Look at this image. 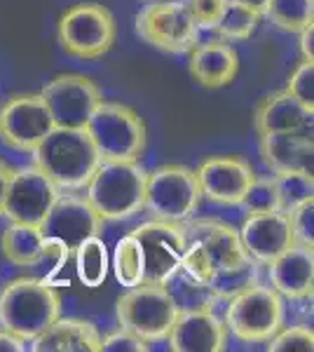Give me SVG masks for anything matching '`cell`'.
<instances>
[{
    "instance_id": "obj_1",
    "label": "cell",
    "mask_w": 314,
    "mask_h": 352,
    "mask_svg": "<svg viewBox=\"0 0 314 352\" xmlns=\"http://www.w3.org/2000/svg\"><path fill=\"white\" fill-rule=\"evenodd\" d=\"M56 317H61V296L49 280L19 277L0 292V329L31 343Z\"/></svg>"
},
{
    "instance_id": "obj_2",
    "label": "cell",
    "mask_w": 314,
    "mask_h": 352,
    "mask_svg": "<svg viewBox=\"0 0 314 352\" xmlns=\"http://www.w3.org/2000/svg\"><path fill=\"white\" fill-rule=\"evenodd\" d=\"M33 155V164L49 176L61 192L82 190L101 157L85 129H54Z\"/></svg>"
},
{
    "instance_id": "obj_3",
    "label": "cell",
    "mask_w": 314,
    "mask_h": 352,
    "mask_svg": "<svg viewBox=\"0 0 314 352\" xmlns=\"http://www.w3.org/2000/svg\"><path fill=\"white\" fill-rule=\"evenodd\" d=\"M183 230L186 252L181 270L202 285H207L216 270L249 258L239 240V230L230 223L218 219H188L183 221Z\"/></svg>"
},
{
    "instance_id": "obj_4",
    "label": "cell",
    "mask_w": 314,
    "mask_h": 352,
    "mask_svg": "<svg viewBox=\"0 0 314 352\" xmlns=\"http://www.w3.org/2000/svg\"><path fill=\"white\" fill-rule=\"evenodd\" d=\"M148 172L134 162L101 160L92 174L87 188V202L94 207L101 221H124L144 209Z\"/></svg>"
},
{
    "instance_id": "obj_5",
    "label": "cell",
    "mask_w": 314,
    "mask_h": 352,
    "mask_svg": "<svg viewBox=\"0 0 314 352\" xmlns=\"http://www.w3.org/2000/svg\"><path fill=\"white\" fill-rule=\"evenodd\" d=\"M85 132L92 139L101 160L134 162L144 155L148 129L144 118L120 101H101L89 118Z\"/></svg>"
},
{
    "instance_id": "obj_6",
    "label": "cell",
    "mask_w": 314,
    "mask_h": 352,
    "mask_svg": "<svg viewBox=\"0 0 314 352\" xmlns=\"http://www.w3.org/2000/svg\"><path fill=\"white\" fill-rule=\"evenodd\" d=\"M101 228H104V221L87 202V197L61 192L52 212L40 226L45 235V247H47L45 261H54V270H59L80 244L87 237L99 235Z\"/></svg>"
},
{
    "instance_id": "obj_7",
    "label": "cell",
    "mask_w": 314,
    "mask_h": 352,
    "mask_svg": "<svg viewBox=\"0 0 314 352\" xmlns=\"http://www.w3.org/2000/svg\"><path fill=\"white\" fill-rule=\"evenodd\" d=\"M117 24L106 5L78 3L66 10L56 26V38L66 54L94 61L111 52L115 45Z\"/></svg>"
},
{
    "instance_id": "obj_8",
    "label": "cell",
    "mask_w": 314,
    "mask_h": 352,
    "mask_svg": "<svg viewBox=\"0 0 314 352\" xmlns=\"http://www.w3.org/2000/svg\"><path fill=\"white\" fill-rule=\"evenodd\" d=\"M179 303L171 296L169 287L136 285L117 298V322L122 329L136 333L146 343L167 340L176 317Z\"/></svg>"
},
{
    "instance_id": "obj_9",
    "label": "cell",
    "mask_w": 314,
    "mask_h": 352,
    "mask_svg": "<svg viewBox=\"0 0 314 352\" xmlns=\"http://www.w3.org/2000/svg\"><path fill=\"white\" fill-rule=\"evenodd\" d=\"M202 204V190L195 169L183 164H162L148 172L144 209L157 221L183 223L195 217Z\"/></svg>"
},
{
    "instance_id": "obj_10",
    "label": "cell",
    "mask_w": 314,
    "mask_h": 352,
    "mask_svg": "<svg viewBox=\"0 0 314 352\" xmlns=\"http://www.w3.org/2000/svg\"><path fill=\"white\" fill-rule=\"evenodd\" d=\"M284 327V300L260 282L230 298L225 329L242 343H267Z\"/></svg>"
},
{
    "instance_id": "obj_11",
    "label": "cell",
    "mask_w": 314,
    "mask_h": 352,
    "mask_svg": "<svg viewBox=\"0 0 314 352\" xmlns=\"http://www.w3.org/2000/svg\"><path fill=\"white\" fill-rule=\"evenodd\" d=\"M199 31L181 0H153L136 14V36L164 54H188L199 43Z\"/></svg>"
},
{
    "instance_id": "obj_12",
    "label": "cell",
    "mask_w": 314,
    "mask_h": 352,
    "mask_svg": "<svg viewBox=\"0 0 314 352\" xmlns=\"http://www.w3.org/2000/svg\"><path fill=\"white\" fill-rule=\"evenodd\" d=\"M144 254V285L169 287L181 270L186 252L183 223L171 221H148L131 230Z\"/></svg>"
},
{
    "instance_id": "obj_13",
    "label": "cell",
    "mask_w": 314,
    "mask_h": 352,
    "mask_svg": "<svg viewBox=\"0 0 314 352\" xmlns=\"http://www.w3.org/2000/svg\"><path fill=\"white\" fill-rule=\"evenodd\" d=\"M40 96L56 129H85L96 106L104 101L99 85L82 73H61L52 78Z\"/></svg>"
},
{
    "instance_id": "obj_14",
    "label": "cell",
    "mask_w": 314,
    "mask_h": 352,
    "mask_svg": "<svg viewBox=\"0 0 314 352\" xmlns=\"http://www.w3.org/2000/svg\"><path fill=\"white\" fill-rule=\"evenodd\" d=\"M54 129L40 94H16L0 109V141L12 151L31 155Z\"/></svg>"
},
{
    "instance_id": "obj_15",
    "label": "cell",
    "mask_w": 314,
    "mask_h": 352,
    "mask_svg": "<svg viewBox=\"0 0 314 352\" xmlns=\"http://www.w3.org/2000/svg\"><path fill=\"white\" fill-rule=\"evenodd\" d=\"M59 195L61 190L56 188L54 181L45 172H40L36 164L14 169L10 176L8 192H5L3 217L14 223L43 226Z\"/></svg>"
},
{
    "instance_id": "obj_16",
    "label": "cell",
    "mask_w": 314,
    "mask_h": 352,
    "mask_svg": "<svg viewBox=\"0 0 314 352\" xmlns=\"http://www.w3.org/2000/svg\"><path fill=\"white\" fill-rule=\"evenodd\" d=\"M195 174L202 197L223 204V207H237L256 179L251 164L237 155L207 157Z\"/></svg>"
},
{
    "instance_id": "obj_17",
    "label": "cell",
    "mask_w": 314,
    "mask_h": 352,
    "mask_svg": "<svg viewBox=\"0 0 314 352\" xmlns=\"http://www.w3.org/2000/svg\"><path fill=\"white\" fill-rule=\"evenodd\" d=\"M167 340L174 352H223L227 348V329L211 308L181 310Z\"/></svg>"
},
{
    "instance_id": "obj_18",
    "label": "cell",
    "mask_w": 314,
    "mask_h": 352,
    "mask_svg": "<svg viewBox=\"0 0 314 352\" xmlns=\"http://www.w3.org/2000/svg\"><path fill=\"white\" fill-rule=\"evenodd\" d=\"M239 240L258 265H267L295 242L293 232H291L289 214L284 212L249 214L244 219V226L239 228Z\"/></svg>"
},
{
    "instance_id": "obj_19",
    "label": "cell",
    "mask_w": 314,
    "mask_h": 352,
    "mask_svg": "<svg viewBox=\"0 0 314 352\" xmlns=\"http://www.w3.org/2000/svg\"><path fill=\"white\" fill-rule=\"evenodd\" d=\"M267 275L272 289L282 298H310L314 287V247L293 242L287 252L267 263Z\"/></svg>"
},
{
    "instance_id": "obj_20",
    "label": "cell",
    "mask_w": 314,
    "mask_h": 352,
    "mask_svg": "<svg viewBox=\"0 0 314 352\" xmlns=\"http://www.w3.org/2000/svg\"><path fill=\"white\" fill-rule=\"evenodd\" d=\"M260 157L275 174L305 172L314 169L312 132H279L260 136Z\"/></svg>"
},
{
    "instance_id": "obj_21",
    "label": "cell",
    "mask_w": 314,
    "mask_h": 352,
    "mask_svg": "<svg viewBox=\"0 0 314 352\" xmlns=\"http://www.w3.org/2000/svg\"><path fill=\"white\" fill-rule=\"evenodd\" d=\"M312 111L295 101L287 89L267 94L254 109L256 134H279V132H312Z\"/></svg>"
},
{
    "instance_id": "obj_22",
    "label": "cell",
    "mask_w": 314,
    "mask_h": 352,
    "mask_svg": "<svg viewBox=\"0 0 314 352\" xmlns=\"http://www.w3.org/2000/svg\"><path fill=\"white\" fill-rule=\"evenodd\" d=\"M190 76L207 89H221L230 85L239 73V54L230 43L211 41L190 50Z\"/></svg>"
},
{
    "instance_id": "obj_23",
    "label": "cell",
    "mask_w": 314,
    "mask_h": 352,
    "mask_svg": "<svg viewBox=\"0 0 314 352\" xmlns=\"http://www.w3.org/2000/svg\"><path fill=\"white\" fill-rule=\"evenodd\" d=\"M31 343L36 352H101V333L87 320L56 317Z\"/></svg>"
},
{
    "instance_id": "obj_24",
    "label": "cell",
    "mask_w": 314,
    "mask_h": 352,
    "mask_svg": "<svg viewBox=\"0 0 314 352\" xmlns=\"http://www.w3.org/2000/svg\"><path fill=\"white\" fill-rule=\"evenodd\" d=\"M0 249H3V256L19 268L40 265L45 261V252H47L40 226L14 223V221H10V226L0 237Z\"/></svg>"
},
{
    "instance_id": "obj_25",
    "label": "cell",
    "mask_w": 314,
    "mask_h": 352,
    "mask_svg": "<svg viewBox=\"0 0 314 352\" xmlns=\"http://www.w3.org/2000/svg\"><path fill=\"white\" fill-rule=\"evenodd\" d=\"M258 277H260V265L249 256V258L239 261V263H232V265H225V268L216 270L214 277L207 282V287L216 298L230 300L232 296L242 294L244 289L256 285Z\"/></svg>"
},
{
    "instance_id": "obj_26",
    "label": "cell",
    "mask_w": 314,
    "mask_h": 352,
    "mask_svg": "<svg viewBox=\"0 0 314 352\" xmlns=\"http://www.w3.org/2000/svg\"><path fill=\"white\" fill-rule=\"evenodd\" d=\"M260 16L262 14H258L256 10L247 8V5L237 3V0H227L225 12L221 14L218 24L211 28V31H216L218 41L242 43V41H249V38L256 33Z\"/></svg>"
},
{
    "instance_id": "obj_27",
    "label": "cell",
    "mask_w": 314,
    "mask_h": 352,
    "mask_svg": "<svg viewBox=\"0 0 314 352\" xmlns=\"http://www.w3.org/2000/svg\"><path fill=\"white\" fill-rule=\"evenodd\" d=\"M76 256V268H78V277L85 287L96 289L104 285L106 275H108V252L106 244L99 235L87 237L80 247L73 252Z\"/></svg>"
},
{
    "instance_id": "obj_28",
    "label": "cell",
    "mask_w": 314,
    "mask_h": 352,
    "mask_svg": "<svg viewBox=\"0 0 314 352\" xmlns=\"http://www.w3.org/2000/svg\"><path fill=\"white\" fill-rule=\"evenodd\" d=\"M262 14L282 31L300 33L314 24V0H270Z\"/></svg>"
},
{
    "instance_id": "obj_29",
    "label": "cell",
    "mask_w": 314,
    "mask_h": 352,
    "mask_svg": "<svg viewBox=\"0 0 314 352\" xmlns=\"http://www.w3.org/2000/svg\"><path fill=\"white\" fill-rule=\"evenodd\" d=\"M113 270H115V277L122 287L129 289L144 285V254H141L139 242L131 232L117 242L115 254H113Z\"/></svg>"
},
{
    "instance_id": "obj_30",
    "label": "cell",
    "mask_w": 314,
    "mask_h": 352,
    "mask_svg": "<svg viewBox=\"0 0 314 352\" xmlns=\"http://www.w3.org/2000/svg\"><path fill=\"white\" fill-rule=\"evenodd\" d=\"M275 184L279 192V207L289 214L300 202L314 197V176L305 172H279L275 174Z\"/></svg>"
},
{
    "instance_id": "obj_31",
    "label": "cell",
    "mask_w": 314,
    "mask_h": 352,
    "mask_svg": "<svg viewBox=\"0 0 314 352\" xmlns=\"http://www.w3.org/2000/svg\"><path fill=\"white\" fill-rule=\"evenodd\" d=\"M239 207L249 214H265V212H282L279 207V192L275 176H267V179H258L256 176L254 184L249 186V190L244 192Z\"/></svg>"
},
{
    "instance_id": "obj_32",
    "label": "cell",
    "mask_w": 314,
    "mask_h": 352,
    "mask_svg": "<svg viewBox=\"0 0 314 352\" xmlns=\"http://www.w3.org/2000/svg\"><path fill=\"white\" fill-rule=\"evenodd\" d=\"M270 352H312L314 350V333L310 327H291L279 331L267 340Z\"/></svg>"
},
{
    "instance_id": "obj_33",
    "label": "cell",
    "mask_w": 314,
    "mask_h": 352,
    "mask_svg": "<svg viewBox=\"0 0 314 352\" xmlns=\"http://www.w3.org/2000/svg\"><path fill=\"white\" fill-rule=\"evenodd\" d=\"M287 92L314 113V61L302 59L287 82Z\"/></svg>"
},
{
    "instance_id": "obj_34",
    "label": "cell",
    "mask_w": 314,
    "mask_h": 352,
    "mask_svg": "<svg viewBox=\"0 0 314 352\" xmlns=\"http://www.w3.org/2000/svg\"><path fill=\"white\" fill-rule=\"evenodd\" d=\"M289 223L295 242L305 244V247H314V197L291 209Z\"/></svg>"
},
{
    "instance_id": "obj_35",
    "label": "cell",
    "mask_w": 314,
    "mask_h": 352,
    "mask_svg": "<svg viewBox=\"0 0 314 352\" xmlns=\"http://www.w3.org/2000/svg\"><path fill=\"white\" fill-rule=\"evenodd\" d=\"M199 28H214L225 12L227 0H181Z\"/></svg>"
},
{
    "instance_id": "obj_36",
    "label": "cell",
    "mask_w": 314,
    "mask_h": 352,
    "mask_svg": "<svg viewBox=\"0 0 314 352\" xmlns=\"http://www.w3.org/2000/svg\"><path fill=\"white\" fill-rule=\"evenodd\" d=\"M150 343L139 338L136 333L127 331V329H115L108 336L101 338V352H148Z\"/></svg>"
},
{
    "instance_id": "obj_37",
    "label": "cell",
    "mask_w": 314,
    "mask_h": 352,
    "mask_svg": "<svg viewBox=\"0 0 314 352\" xmlns=\"http://www.w3.org/2000/svg\"><path fill=\"white\" fill-rule=\"evenodd\" d=\"M24 350H26V340L0 329V352H24Z\"/></svg>"
},
{
    "instance_id": "obj_38",
    "label": "cell",
    "mask_w": 314,
    "mask_h": 352,
    "mask_svg": "<svg viewBox=\"0 0 314 352\" xmlns=\"http://www.w3.org/2000/svg\"><path fill=\"white\" fill-rule=\"evenodd\" d=\"M300 52L302 59H314V24L305 26L300 31Z\"/></svg>"
},
{
    "instance_id": "obj_39",
    "label": "cell",
    "mask_w": 314,
    "mask_h": 352,
    "mask_svg": "<svg viewBox=\"0 0 314 352\" xmlns=\"http://www.w3.org/2000/svg\"><path fill=\"white\" fill-rule=\"evenodd\" d=\"M14 169L10 167L5 160H0V217H3V209H5V192H8V184H10V176H12Z\"/></svg>"
},
{
    "instance_id": "obj_40",
    "label": "cell",
    "mask_w": 314,
    "mask_h": 352,
    "mask_svg": "<svg viewBox=\"0 0 314 352\" xmlns=\"http://www.w3.org/2000/svg\"><path fill=\"white\" fill-rule=\"evenodd\" d=\"M237 3L247 5V8L256 10L258 14H262V12H265V8H267V3H270V0H237Z\"/></svg>"
}]
</instances>
